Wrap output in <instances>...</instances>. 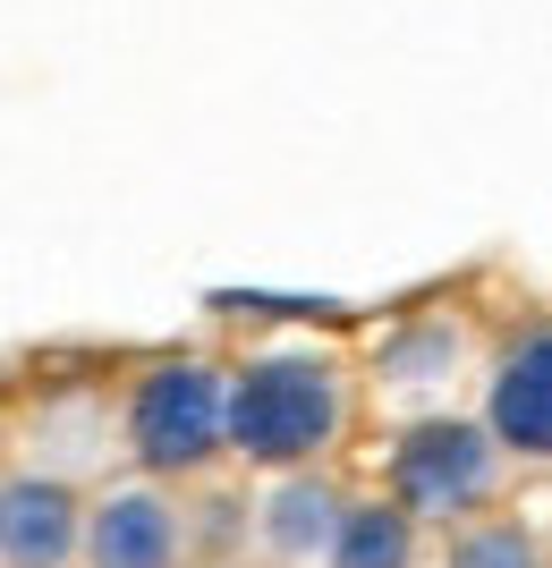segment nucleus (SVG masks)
Returning <instances> with one entry per match:
<instances>
[{"label": "nucleus", "instance_id": "obj_1", "mask_svg": "<svg viewBox=\"0 0 552 568\" xmlns=\"http://www.w3.org/2000/svg\"><path fill=\"white\" fill-rule=\"evenodd\" d=\"M349 433V374L340 356L314 348H272L247 356L239 374H221V442L247 467H314Z\"/></svg>", "mask_w": 552, "mask_h": 568}, {"label": "nucleus", "instance_id": "obj_2", "mask_svg": "<svg viewBox=\"0 0 552 568\" xmlns=\"http://www.w3.org/2000/svg\"><path fill=\"white\" fill-rule=\"evenodd\" d=\"M120 433H128V458L144 475H204L230 442H221V374L204 356H162L128 382V407H120Z\"/></svg>", "mask_w": 552, "mask_h": 568}, {"label": "nucleus", "instance_id": "obj_3", "mask_svg": "<svg viewBox=\"0 0 552 568\" xmlns=\"http://www.w3.org/2000/svg\"><path fill=\"white\" fill-rule=\"evenodd\" d=\"M502 467L510 458L484 433V416H416L391 442V500L416 526H451V518H476L502 493Z\"/></svg>", "mask_w": 552, "mask_h": 568}, {"label": "nucleus", "instance_id": "obj_4", "mask_svg": "<svg viewBox=\"0 0 552 568\" xmlns=\"http://www.w3.org/2000/svg\"><path fill=\"white\" fill-rule=\"evenodd\" d=\"M77 560L86 568H179L188 560V518H179V500L162 484H120V493L86 500Z\"/></svg>", "mask_w": 552, "mask_h": 568}, {"label": "nucleus", "instance_id": "obj_5", "mask_svg": "<svg viewBox=\"0 0 552 568\" xmlns=\"http://www.w3.org/2000/svg\"><path fill=\"white\" fill-rule=\"evenodd\" d=\"M484 433L502 458H552V323L519 332L484 374Z\"/></svg>", "mask_w": 552, "mask_h": 568}, {"label": "nucleus", "instance_id": "obj_6", "mask_svg": "<svg viewBox=\"0 0 552 568\" xmlns=\"http://www.w3.org/2000/svg\"><path fill=\"white\" fill-rule=\"evenodd\" d=\"M86 493L69 475H0V568H77Z\"/></svg>", "mask_w": 552, "mask_h": 568}, {"label": "nucleus", "instance_id": "obj_7", "mask_svg": "<svg viewBox=\"0 0 552 568\" xmlns=\"http://www.w3.org/2000/svg\"><path fill=\"white\" fill-rule=\"evenodd\" d=\"M340 484L332 475H314V467H281V484L264 493V509H255V535H264V551L281 568H314L323 560V544H332V526H340Z\"/></svg>", "mask_w": 552, "mask_h": 568}, {"label": "nucleus", "instance_id": "obj_8", "mask_svg": "<svg viewBox=\"0 0 552 568\" xmlns=\"http://www.w3.org/2000/svg\"><path fill=\"white\" fill-rule=\"evenodd\" d=\"M323 568H416V518L400 500H340Z\"/></svg>", "mask_w": 552, "mask_h": 568}, {"label": "nucleus", "instance_id": "obj_9", "mask_svg": "<svg viewBox=\"0 0 552 568\" xmlns=\"http://www.w3.org/2000/svg\"><path fill=\"white\" fill-rule=\"evenodd\" d=\"M442 568H544V544L519 518H468L451 535V560Z\"/></svg>", "mask_w": 552, "mask_h": 568}, {"label": "nucleus", "instance_id": "obj_10", "mask_svg": "<svg viewBox=\"0 0 552 568\" xmlns=\"http://www.w3.org/2000/svg\"><path fill=\"white\" fill-rule=\"evenodd\" d=\"M442 365H459V332H451V323H425L416 339L383 348V382H391V390H425Z\"/></svg>", "mask_w": 552, "mask_h": 568}]
</instances>
